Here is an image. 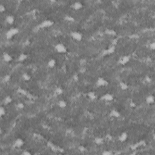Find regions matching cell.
Instances as JSON below:
<instances>
[{"mask_svg":"<svg viewBox=\"0 0 155 155\" xmlns=\"http://www.w3.org/2000/svg\"><path fill=\"white\" fill-rule=\"evenodd\" d=\"M20 32V30L16 27H12L10 29L8 30L6 32L5 35V36L7 40H11L12 38H14L15 36H16L18 33Z\"/></svg>","mask_w":155,"mask_h":155,"instance_id":"cell-1","label":"cell"},{"mask_svg":"<svg viewBox=\"0 0 155 155\" xmlns=\"http://www.w3.org/2000/svg\"><path fill=\"white\" fill-rule=\"evenodd\" d=\"M27 58H28V55L26 53H22L20 54L18 57V61L19 62H24L27 60Z\"/></svg>","mask_w":155,"mask_h":155,"instance_id":"cell-17","label":"cell"},{"mask_svg":"<svg viewBox=\"0 0 155 155\" xmlns=\"http://www.w3.org/2000/svg\"><path fill=\"white\" fill-rule=\"evenodd\" d=\"M94 142L97 145H101L104 142V138H102V137L97 136L94 139Z\"/></svg>","mask_w":155,"mask_h":155,"instance_id":"cell-20","label":"cell"},{"mask_svg":"<svg viewBox=\"0 0 155 155\" xmlns=\"http://www.w3.org/2000/svg\"><path fill=\"white\" fill-rule=\"evenodd\" d=\"M145 102L147 104L151 105L155 102V96L153 95H148L145 98Z\"/></svg>","mask_w":155,"mask_h":155,"instance_id":"cell-16","label":"cell"},{"mask_svg":"<svg viewBox=\"0 0 155 155\" xmlns=\"http://www.w3.org/2000/svg\"><path fill=\"white\" fill-rule=\"evenodd\" d=\"M109 115L110 117L114 118H120L121 116V113L116 109L111 110L109 113Z\"/></svg>","mask_w":155,"mask_h":155,"instance_id":"cell-9","label":"cell"},{"mask_svg":"<svg viewBox=\"0 0 155 155\" xmlns=\"http://www.w3.org/2000/svg\"><path fill=\"white\" fill-rule=\"evenodd\" d=\"M24 107H25V105L23 102H20L16 104V107L20 110L24 109Z\"/></svg>","mask_w":155,"mask_h":155,"instance_id":"cell-29","label":"cell"},{"mask_svg":"<svg viewBox=\"0 0 155 155\" xmlns=\"http://www.w3.org/2000/svg\"><path fill=\"white\" fill-rule=\"evenodd\" d=\"M78 149H79V150L80 151H84L85 150V147L84 146H83V145H80L78 147Z\"/></svg>","mask_w":155,"mask_h":155,"instance_id":"cell-36","label":"cell"},{"mask_svg":"<svg viewBox=\"0 0 155 155\" xmlns=\"http://www.w3.org/2000/svg\"><path fill=\"white\" fill-rule=\"evenodd\" d=\"M6 10V7L3 4H0V12L1 13H3Z\"/></svg>","mask_w":155,"mask_h":155,"instance_id":"cell-32","label":"cell"},{"mask_svg":"<svg viewBox=\"0 0 155 155\" xmlns=\"http://www.w3.org/2000/svg\"><path fill=\"white\" fill-rule=\"evenodd\" d=\"M55 50L59 54H64L67 52V48L63 43H57L54 47Z\"/></svg>","mask_w":155,"mask_h":155,"instance_id":"cell-2","label":"cell"},{"mask_svg":"<svg viewBox=\"0 0 155 155\" xmlns=\"http://www.w3.org/2000/svg\"><path fill=\"white\" fill-rule=\"evenodd\" d=\"M6 113V110L3 106H1L0 107V116L3 117V116L5 115Z\"/></svg>","mask_w":155,"mask_h":155,"instance_id":"cell-28","label":"cell"},{"mask_svg":"<svg viewBox=\"0 0 155 155\" xmlns=\"http://www.w3.org/2000/svg\"><path fill=\"white\" fill-rule=\"evenodd\" d=\"M149 47H150V50H155V42H151V43L150 44V46H149Z\"/></svg>","mask_w":155,"mask_h":155,"instance_id":"cell-31","label":"cell"},{"mask_svg":"<svg viewBox=\"0 0 155 155\" xmlns=\"http://www.w3.org/2000/svg\"><path fill=\"white\" fill-rule=\"evenodd\" d=\"M128 133L126 132H123L118 136V141L121 142H125L128 139Z\"/></svg>","mask_w":155,"mask_h":155,"instance_id":"cell-11","label":"cell"},{"mask_svg":"<svg viewBox=\"0 0 155 155\" xmlns=\"http://www.w3.org/2000/svg\"><path fill=\"white\" fill-rule=\"evenodd\" d=\"M145 80L147 83H151V77H150V76H148V75H147V76H145Z\"/></svg>","mask_w":155,"mask_h":155,"instance_id":"cell-35","label":"cell"},{"mask_svg":"<svg viewBox=\"0 0 155 155\" xmlns=\"http://www.w3.org/2000/svg\"><path fill=\"white\" fill-rule=\"evenodd\" d=\"M10 79H11V76L10 75H6L3 77V81L4 83H7L10 81Z\"/></svg>","mask_w":155,"mask_h":155,"instance_id":"cell-27","label":"cell"},{"mask_svg":"<svg viewBox=\"0 0 155 155\" xmlns=\"http://www.w3.org/2000/svg\"><path fill=\"white\" fill-rule=\"evenodd\" d=\"M73 79H75V81L78 80V75H74V76H73Z\"/></svg>","mask_w":155,"mask_h":155,"instance_id":"cell-37","label":"cell"},{"mask_svg":"<svg viewBox=\"0 0 155 155\" xmlns=\"http://www.w3.org/2000/svg\"><path fill=\"white\" fill-rule=\"evenodd\" d=\"M129 106L131 108H135L136 107V104L134 102V101H132L129 102Z\"/></svg>","mask_w":155,"mask_h":155,"instance_id":"cell-33","label":"cell"},{"mask_svg":"<svg viewBox=\"0 0 155 155\" xmlns=\"http://www.w3.org/2000/svg\"><path fill=\"white\" fill-rule=\"evenodd\" d=\"M70 36L71 37L73 40L78 41V42L81 41L83 39V33H81L80 32H78V31H73V32H71L70 33Z\"/></svg>","mask_w":155,"mask_h":155,"instance_id":"cell-3","label":"cell"},{"mask_svg":"<svg viewBox=\"0 0 155 155\" xmlns=\"http://www.w3.org/2000/svg\"><path fill=\"white\" fill-rule=\"evenodd\" d=\"M22 155H31L32 153L30 151H28V150H24L22 153H21Z\"/></svg>","mask_w":155,"mask_h":155,"instance_id":"cell-34","label":"cell"},{"mask_svg":"<svg viewBox=\"0 0 155 155\" xmlns=\"http://www.w3.org/2000/svg\"><path fill=\"white\" fill-rule=\"evenodd\" d=\"M3 59L5 63H10L12 61L13 58L10 53L7 52H4L3 54Z\"/></svg>","mask_w":155,"mask_h":155,"instance_id":"cell-12","label":"cell"},{"mask_svg":"<svg viewBox=\"0 0 155 155\" xmlns=\"http://www.w3.org/2000/svg\"><path fill=\"white\" fill-rule=\"evenodd\" d=\"M101 154L102 155H112L113 153L110 150H104V151H102Z\"/></svg>","mask_w":155,"mask_h":155,"instance_id":"cell-30","label":"cell"},{"mask_svg":"<svg viewBox=\"0 0 155 155\" xmlns=\"http://www.w3.org/2000/svg\"><path fill=\"white\" fill-rule=\"evenodd\" d=\"M119 86H120V89L122 91H126L128 89V85L127 83L124 81H121L119 83Z\"/></svg>","mask_w":155,"mask_h":155,"instance_id":"cell-18","label":"cell"},{"mask_svg":"<svg viewBox=\"0 0 155 155\" xmlns=\"http://www.w3.org/2000/svg\"><path fill=\"white\" fill-rule=\"evenodd\" d=\"M109 83L108 81L105 78L99 76L97 78L96 81V85L97 87H103L107 86L108 85Z\"/></svg>","mask_w":155,"mask_h":155,"instance_id":"cell-4","label":"cell"},{"mask_svg":"<svg viewBox=\"0 0 155 155\" xmlns=\"http://www.w3.org/2000/svg\"><path fill=\"white\" fill-rule=\"evenodd\" d=\"M116 51V47L115 46H111L110 47H108L107 49H106V50L104 52V55H108L113 54Z\"/></svg>","mask_w":155,"mask_h":155,"instance_id":"cell-14","label":"cell"},{"mask_svg":"<svg viewBox=\"0 0 155 155\" xmlns=\"http://www.w3.org/2000/svg\"><path fill=\"white\" fill-rule=\"evenodd\" d=\"M64 21H67L69 22H73L75 21V19L73 16H72L70 15H66L64 17Z\"/></svg>","mask_w":155,"mask_h":155,"instance_id":"cell-23","label":"cell"},{"mask_svg":"<svg viewBox=\"0 0 155 155\" xmlns=\"http://www.w3.org/2000/svg\"><path fill=\"white\" fill-rule=\"evenodd\" d=\"M5 21L6 23H7L9 25H12L15 21V18L14 15H9L6 17Z\"/></svg>","mask_w":155,"mask_h":155,"instance_id":"cell-13","label":"cell"},{"mask_svg":"<svg viewBox=\"0 0 155 155\" xmlns=\"http://www.w3.org/2000/svg\"><path fill=\"white\" fill-rule=\"evenodd\" d=\"M21 77H22V80L24 81H26V82L29 81H30V79H31V76L27 72L23 73L22 74V76H21Z\"/></svg>","mask_w":155,"mask_h":155,"instance_id":"cell-24","label":"cell"},{"mask_svg":"<svg viewBox=\"0 0 155 155\" xmlns=\"http://www.w3.org/2000/svg\"><path fill=\"white\" fill-rule=\"evenodd\" d=\"M53 24H54L53 21H52V20H49V19H47V20H44V21H42V22L39 24L38 27L40 28H46L52 27V26H53Z\"/></svg>","mask_w":155,"mask_h":155,"instance_id":"cell-5","label":"cell"},{"mask_svg":"<svg viewBox=\"0 0 155 155\" xmlns=\"http://www.w3.org/2000/svg\"><path fill=\"white\" fill-rule=\"evenodd\" d=\"M24 141L22 138H18L14 141L13 146L15 148H20L23 147V145H24Z\"/></svg>","mask_w":155,"mask_h":155,"instance_id":"cell-8","label":"cell"},{"mask_svg":"<svg viewBox=\"0 0 155 155\" xmlns=\"http://www.w3.org/2000/svg\"><path fill=\"white\" fill-rule=\"evenodd\" d=\"M100 99H101V100L105 101V102H112L114 100V96L113 94L110 93H107L101 96Z\"/></svg>","mask_w":155,"mask_h":155,"instance_id":"cell-6","label":"cell"},{"mask_svg":"<svg viewBox=\"0 0 155 155\" xmlns=\"http://www.w3.org/2000/svg\"><path fill=\"white\" fill-rule=\"evenodd\" d=\"M64 93V89L61 87H58L55 90V93L56 95H61Z\"/></svg>","mask_w":155,"mask_h":155,"instance_id":"cell-25","label":"cell"},{"mask_svg":"<svg viewBox=\"0 0 155 155\" xmlns=\"http://www.w3.org/2000/svg\"><path fill=\"white\" fill-rule=\"evenodd\" d=\"M83 7V4L80 1H75V3H73L71 4V8L73 9L74 10H79Z\"/></svg>","mask_w":155,"mask_h":155,"instance_id":"cell-10","label":"cell"},{"mask_svg":"<svg viewBox=\"0 0 155 155\" xmlns=\"http://www.w3.org/2000/svg\"><path fill=\"white\" fill-rule=\"evenodd\" d=\"M131 59L130 56L129 55H124L120 57L118 60V63L121 65H125L128 64Z\"/></svg>","mask_w":155,"mask_h":155,"instance_id":"cell-7","label":"cell"},{"mask_svg":"<svg viewBox=\"0 0 155 155\" xmlns=\"http://www.w3.org/2000/svg\"><path fill=\"white\" fill-rule=\"evenodd\" d=\"M58 106L60 108H62V109H64V108H65L67 106V102L64 99H61L58 101Z\"/></svg>","mask_w":155,"mask_h":155,"instance_id":"cell-21","label":"cell"},{"mask_svg":"<svg viewBox=\"0 0 155 155\" xmlns=\"http://www.w3.org/2000/svg\"><path fill=\"white\" fill-rule=\"evenodd\" d=\"M87 97L90 99L92 101H94V100H96V99L98 98V95L96 94V93L94 91H90L87 94Z\"/></svg>","mask_w":155,"mask_h":155,"instance_id":"cell-15","label":"cell"},{"mask_svg":"<svg viewBox=\"0 0 155 155\" xmlns=\"http://www.w3.org/2000/svg\"><path fill=\"white\" fill-rule=\"evenodd\" d=\"M106 33L110 36H115L116 35V32L113 29H107L106 30Z\"/></svg>","mask_w":155,"mask_h":155,"instance_id":"cell-26","label":"cell"},{"mask_svg":"<svg viewBox=\"0 0 155 155\" xmlns=\"http://www.w3.org/2000/svg\"><path fill=\"white\" fill-rule=\"evenodd\" d=\"M56 65V61L54 58H52V59H49V61L47 62V66L50 69H53Z\"/></svg>","mask_w":155,"mask_h":155,"instance_id":"cell-19","label":"cell"},{"mask_svg":"<svg viewBox=\"0 0 155 155\" xmlns=\"http://www.w3.org/2000/svg\"><path fill=\"white\" fill-rule=\"evenodd\" d=\"M13 101V99L12 98L11 96L10 95H7L6 96L4 97V98L3 99V103L5 105H8L9 104L11 103Z\"/></svg>","mask_w":155,"mask_h":155,"instance_id":"cell-22","label":"cell"}]
</instances>
